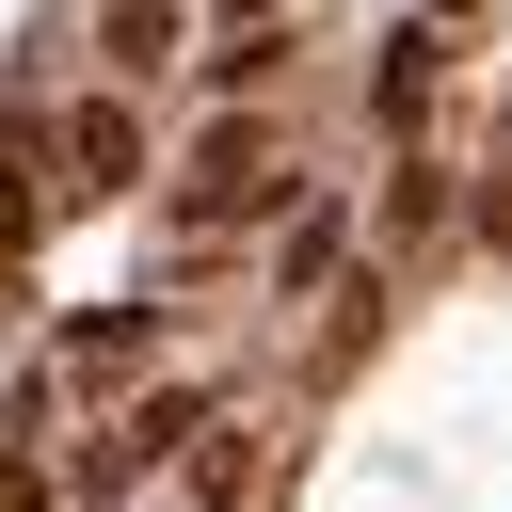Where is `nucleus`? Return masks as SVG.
Returning <instances> with one entry per match:
<instances>
[{
  "instance_id": "8",
  "label": "nucleus",
  "mask_w": 512,
  "mask_h": 512,
  "mask_svg": "<svg viewBox=\"0 0 512 512\" xmlns=\"http://www.w3.org/2000/svg\"><path fill=\"white\" fill-rule=\"evenodd\" d=\"M320 272H336V208H304V224H288V256H272V288H320Z\"/></svg>"
},
{
  "instance_id": "5",
  "label": "nucleus",
  "mask_w": 512,
  "mask_h": 512,
  "mask_svg": "<svg viewBox=\"0 0 512 512\" xmlns=\"http://www.w3.org/2000/svg\"><path fill=\"white\" fill-rule=\"evenodd\" d=\"M48 192H64V176H48V144H32V128H0V272L32 256V224H48Z\"/></svg>"
},
{
  "instance_id": "7",
  "label": "nucleus",
  "mask_w": 512,
  "mask_h": 512,
  "mask_svg": "<svg viewBox=\"0 0 512 512\" xmlns=\"http://www.w3.org/2000/svg\"><path fill=\"white\" fill-rule=\"evenodd\" d=\"M96 48H112V96H128V80L176 48V0H112V16H96Z\"/></svg>"
},
{
  "instance_id": "4",
  "label": "nucleus",
  "mask_w": 512,
  "mask_h": 512,
  "mask_svg": "<svg viewBox=\"0 0 512 512\" xmlns=\"http://www.w3.org/2000/svg\"><path fill=\"white\" fill-rule=\"evenodd\" d=\"M432 64H448V32H432V16H416V32H384V64H368V112H384V128H416V112H432Z\"/></svg>"
},
{
  "instance_id": "1",
  "label": "nucleus",
  "mask_w": 512,
  "mask_h": 512,
  "mask_svg": "<svg viewBox=\"0 0 512 512\" xmlns=\"http://www.w3.org/2000/svg\"><path fill=\"white\" fill-rule=\"evenodd\" d=\"M192 432H208V384H160V400H144L128 432H96V448H80L64 480H80V496H128V480H160V464H176Z\"/></svg>"
},
{
  "instance_id": "9",
  "label": "nucleus",
  "mask_w": 512,
  "mask_h": 512,
  "mask_svg": "<svg viewBox=\"0 0 512 512\" xmlns=\"http://www.w3.org/2000/svg\"><path fill=\"white\" fill-rule=\"evenodd\" d=\"M192 512H256V480H240V448H208V480H192Z\"/></svg>"
},
{
  "instance_id": "10",
  "label": "nucleus",
  "mask_w": 512,
  "mask_h": 512,
  "mask_svg": "<svg viewBox=\"0 0 512 512\" xmlns=\"http://www.w3.org/2000/svg\"><path fill=\"white\" fill-rule=\"evenodd\" d=\"M48 496H64V480H48L32 448H0V512H48Z\"/></svg>"
},
{
  "instance_id": "3",
  "label": "nucleus",
  "mask_w": 512,
  "mask_h": 512,
  "mask_svg": "<svg viewBox=\"0 0 512 512\" xmlns=\"http://www.w3.org/2000/svg\"><path fill=\"white\" fill-rule=\"evenodd\" d=\"M48 160H64V192H128V176H144V112H128V96H80V112L48 128Z\"/></svg>"
},
{
  "instance_id": "12",
  "label": "nucleus",
  "mask_w": 512,
  "mask_h": 512,
  "mask_svg": "<svg viewBox=\"0 0 512 512\" xmlns=\"http://www.w3.org/2000/svg\"><path fill=\"white\" fill-rule=\"evenodd\" d=\"M432 16H464V0H432Z\"/></svg>"
},
{
  "instance_id": "11",
  "label": "nucleus",
  "mask_w": 512,
  "mask_h": 512,
  "mask_svg": "<svg viewBox=\"0 0 512 512\" xmlns=\"http://www.w3.org/2000/svg\"><path fill=\"white\" fill-rule=\"evenodd\" d=\"M224 16H240V32H256V16H272V0H224Z\"/></svg>"
},
{
  "instance_id": "2",
  "label": "nucleus",
  "mask_w": 512,
  "mask_h": 512,
  "mask_svg": "<svg viewBox=\"0 0 512 512\" xmlns=\"http://www.w3.org/2000/svg\"><path fill=\"white\" fill-rule=\"evenodd\" d=\"M272 192H288L272 128H256V112H224V128H208V160H192V224H240V208H272Z\"/></svg>"
},
{
  "instance_id": "6",
  "label": "nucleus",
  "mask_w": 512,
  "mask_h": 512,
  "mask_svg": "<svg viewBox=\"0 0 512 512\" xmlns=\"http://www.w3.org/2000/svg\"><path fill=\"white\" fill-rule=\"evenodd\" d=\"M64 352H80V368H144V352H160V304H80Z\"/></svg>"
}]
</instances>
